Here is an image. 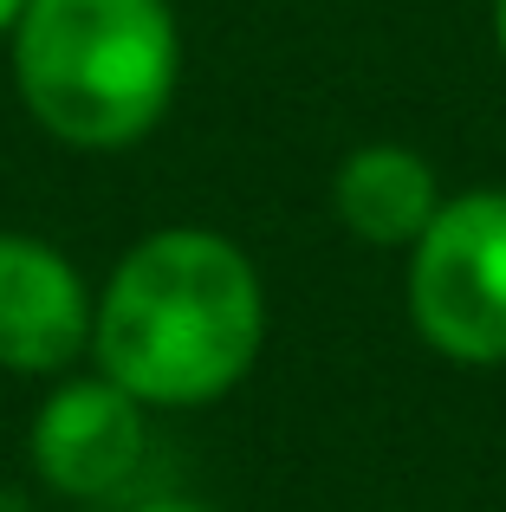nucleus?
I'll list each match as a JSON object with an SVG mask.
<instances>
[{"label":"nucleus","mask_w":506,"mask_h":512,"mask_svg":"<svg viewBox=\"0 0 506 512\" xmlns=\"http://www.w3.org/2000/svg\"><path fill=\"white\" fill-rule=\"evenodd\" d=\"M266 350V279L215 227H156L98 286L91 370L143 409H208L234 396Z\"/></svg>","instance_id":"1"},{"label":"nucleus","mask_w":506,"mask_h":512,"mask_svg":"<svg viewBox=\"0 0 506 512\" xmlns=\"http://www.w3.org/2000/svg\"><path fill=\"white\" fill-rule=\"evenodd\" d=\"M7 46L26 117L65 150L143 143L182 85L169 0H26Z\"/></svg>","instance_id":"2"},{"label":"nucleus","mask_w":506,"mask_h":512,"mask_svg":"<svg viewBox=\"0 0 506 512\" xmlns=\"http://www.w3.org/2000/svg\"><path fill=\"white\" fill-rule=\"evenodd\" d=\"M409 325L461 370L506 363V188H461L435 208L403 273Z\"/></svg>","instance_id":"3"},{"label":"nucleus","mask_w":506,"mask_h":512,"mask_svg":"<svg viewBox=\"0 0 506 512\" xmlns=\"http://www.w3.org/2000/svg\"><path fill=\"white\" fill-rule=\"evenodd\" d=\"M26 461L59 500H117L150 461V409L104 370L59 376L26 422Z\"/></svg>","instance_id":"4"},{"label":"nucleus","mask_w":506,"mask_h":512,"mask_svg":"<svg viewBox=\"0 0 506 512\" xmlns=\"http://www.w3.org/2000/svg\"><path fill=\"white\" fill-rule=\"evenodd\" d=\"M91 318L98 292L72 253L0 227V370L65 376L78 357H91Z\"/></svg>","instance_id":"5"},{"label":"nucleus","mask_w":506,"mask_h":512,"mask_svg":"<svg viewBox=\"0 0 506 512\" xmlns=\"http://www.w3.org/2000/svg\"><path fill=\"white\" fill-rule=\"evenodd\" d=\"M442 182L435 163L409 143H357L331 175V214L351 240L383 253H409L422 240V227L442 208Z\"/></svg>","instance_id":"6"},{"label":"nucleus","mask_w":506,"mask_h":512,"mask_svg":"<svg viewBox=\"0 0 506 512\" xmlns=\"http://www.w3.org/2000/svg\"><path fill=\"white\" fill-rule=\"evenodd\" d=\"M130 512H228L215 500H189V493H163V500H137Z\"/></svg>","instance_id":"7"},{"label":"nucleus","mask_w":506,"mask_h":512,"mask_svg":"<svg viewBox=\"0 0 506 512\" xmlns=\"http://www.w3.org/2000/svg\"><path fill=\"white\" fill-rule=\"evenodd\" d=\"M26 0H0V39H13V26H20Z\"/></svg>","instance_id":"8"},{"label":"nucleus","mask_w":506,"mask_h":512,"mask_svg":"<svg viewBox=\"0 0 506 512\" xmlns=\"http://www.w3.org/2000/svg\"><path fill=\"white\" fill-rule=\"evenodd\" d=\"M494 46H500V59H506V0H494Z\"/></svg>","instance_id":"9"}]
</instances>
